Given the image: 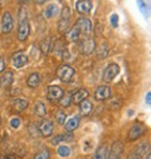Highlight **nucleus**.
I'll list each match as a JSON object with an SVG mask.
<instances>
[{"label": "nucleus", "mask_w": 151, "mask_h": 159, "mask_svg": "<svg viewBox=\"0 0 151 159\" xmlns=\"http://www.w3.org/2000/svg\"><path fill=\"white\" fill-rule=\"evenodd\" d=\"M30 33V25L28 20V11L24 7H20L18 11V39L20 42H25Z\"/></svg>", "instance_id": "1"}, {"label": "nucleus", "mask_w": 151, "mask_h": 159, "mask_svg": "<svg viewBox=\"0 0 151 159\" xmlns=\"http://www.w3.org/2000/svg\"><path fill=\"white\" fill-rule=\"evenodd\" d=\"M73 75H74V69L72 66L67 65V64H63V65H61L57 69L58 79H59V80H62V82H64V83L71 82V79L73 78Z\"/></svg>", "instance_id": "2"}, {"label": "nucleus", "mask_w": 151, "mask_h": 159, "mask_svg": "<svg viewBox=\"0 0 151 159\" xmlns=\"http://www.w3.org/2000/svg\"><path fill=\"white\" fill-rule=\"evenodd\" d=\"M0 28H2V33L3 34H9L12 33L13 28H14V23H13V16L9 11H5L2 16V21H0Z\"/></svg>", "instance_id": "3"}, {"label": "nucleus", "mask_w": 151, "mask_h": 159, "mask_svg": "<svg viewBox=\"0 0 151 159\" xmlns=\"http://www.w3.org/2000/svg\"><path fill=\"white\" fill-rule=\"evenodd\" d=\"M124 153V144L120 140L113 142L111 145V149H108L107 159H121Z\"/></svg>", "instance_id": "4"}, {"label": "nucleus", "mask_w": 151, "mask_h": 159, "mask_svg": "<svg viewBox=\"0 0 151 159\" xmlns=\"http://www.w3.org/2000/svg\"><path fill=\"white\" fill-rule=\"evenodd\" d=\"M69 21H71V9L68 7H64L62 9V14H61V20L58 23V29L62 33H66L68 26H69Z\"/></svg>", "instance_id": "5"}, {"label": "nucleus", "mask_w": 151, "mask_h": 159, "mask_svg": "<svg viewBox=\"0 0 151 159\" xmlns=\"http://www.w3.org/2000/svg\"><path fill=\"white\" fill-rule=\"evenodd\" d=\"M96 49V43L92 38H85L80 43V52L83 55H90L93 53V50Z\"/></svg>", "instance_id": "6"}, {"label": "nucleus", "mask_w": 151, "mask_h": 159, "mask_svg": "<svg viewBox=\"0 0 151 159\" xmlns=\"http://www.w3.org/2000/svg\"><path fill=\"white\" fill-rule=\"evenodd\" d=\"M145 133H146V127L142 123H136L131 127L127 138H129V140H136L140 137H142Z\"/></svg>", "instance_id": "7"}, {"label": "nucleus", "mask_w": 151, "mask_h": 159, "mask_svg": "<svg viewBox=\"0 0 151 159\" xmlns=\"http://www.w3.org/2000/svg\"><path fill=\"white\" fill-rule=\"evenodd\" d=\"M119 73H120V66H119L117 64H115V63L110 64V65L106 68L105 73H103V80H105V82H111V80H113V79H115V78L119 75Z\"/></svg>", "instance_id": "8"}, {"label": "nucleus", "mask_w": 151, "mask_h": 159, "mask_svg": "<svg viewBox=\"0 0 151 159\" xmlns=\"http://www.w3.org/2000/svg\"><path fill=\"white\" fill-rule=\"evenodd\" d=\"M63 95H64V90L61 87H58V85H51V87H48L47 97H48L49 100H61Z\"/></svg>", "instance_id": "9"}, {"label": "nucleus", "mask_w": 151, "mask_h": 159, "mask_svg": "<svg viewBox=\"0 0 151 159\" xmlns=\"http://www.w3.org/2000/svg\"><path fill=\"white\" fill-rule=\"evenodd\" d=\"M74 25L81 30V34H90L92 30V23L87 18H80Z\"/></svg>", "instance_id": "10"}, {"label": "nucleus", "mask_w": 151, "mask_h": 159, "mask_svg": "<svg viewBox=\"0 0 151 159\" xmlns=\"http://www.w3.org/2000/svg\"><path fill=\"white\" fill-rule=\"evenodd\" d=\"M12 61H13V65L19 69V68H23L28 63V57L24 52H18L12 57Z\"/></svg>", "instance_id": "11"}, {"label": "nucleus", "mask_w": 151, "mask_h": 159, "mask_svg": "<svg viewBox=\"0 0 151 159\" xmlns=\"http://www.w3.org/2000/svg\"><path fill=\"white\" fill-rule=\"evenodd\" d=\"M110 97H111V89H110V87H107V85H100V87L96 89V92H95V99H97V100H100V102L106 100V99H108Z\"/></svg>", "instance_id": "12"}, {"label": "nucleus", "mask_w": 151, "mask_h": 159, "mask_svg": "<svg viewBox=\"0 0 151 159\" xmlns=\"http://www.w3.org/2000/svg\"><path fill=\"white\" fill-rule=\"evenodd\" d=\"M76 10L80 14H88L92 10V2L91 0H78L76 3Z\"/></svg>", "instance_id": "13"}, {"label": "nucleus", "mask_w": 151, "mask_h": 159, "mask_svg": "<svg viewBox=\"0 0 151 159\" xmlns=\"http://www.w3.org/2000/svg\"><path fill=\"white\" fill-rule=\"evenodd\" d=\"M88 95H90V92L87 89H80L71 95V100L74 104H80L85 99H88Z\"/></svg>", "instance_id": "14"}, {"label": "nucleus", "mask_w": 151, "mask_h": 159, "mask_svg": "<svg viewBox=\"0 0 151 159\" xmlns=\"http://www.w3.org/2000/svg\"><path fill=\"white\" fill-rule=\"evenodd\" d=\"M53 123L48 119H44V120L39 125V132L43 137H51L53 134Z\"/></svg>", "instance_id": "15"}, {"label": "nucleus", "mask_w": 151, "mask_h": 159, "mask_svg": "<svg viewBox=\"0 0 151 159\" xmlns=\"http://www.w3.org/2000/svg\"><path fill=\"white\" fill-rule=\"evenodd\" d=\"M13 80H14V74L12 71H5L0 76V87L3 89H7L13 84Z\"/></svg>", "instance_id": "16"}, {"label": "nucleus", "mask_w": 151, "mask_h": 159, "mask_svg": "<svg viewBox=\"0 0 151 159\" xmlns=\"http://www.w3.org/2000/svg\"><path fill=\"white\" fill-rule=\"evenodd\" d=\"M64 125H66V132L73 133L76 129L78 128V125H80V116L78 115L72 116L71 119H68V120L64 123Z\"/></svg>", "instance_id": "17"}, {"label": "nucleus", "mask_w": 151, "mask_h": 159, "mask_svg": "<svg viewBox=\"0 0 151 159\" xmlns=\"http://www.w3.org/2000/svg\"><path fill=\"white\" fill-rule=\"evenodd\" d=\"M59 13V9H58V5L57 4H49L47 5V8L44 9L43 11V16L46 19H52V18H56Z\"/></svg>", "instance_id": "18"}, {"label": "nucleus", "mask_w": 151, "mask_h": 159, "mask_svg": "<svg viewBox=\"0 0 151 159\" xmlns=\"http://www.w3.org/2000/svg\"><path fill=\"white\" fill-rule=\"evenodd\" d=\"M28 105H29V102L27 99H24V98H17L13 102V109L15 111H18V113L24 111L28 108Z\"/></svg>", "instance_id": "19"}, {"label": "nucleus", "mask_w": 151, "mask_h": 159, "mask_svg": "<svg viewBox=\"0 0 151 159\" xmlns=\"http://www.w3.org/2000/svg\"><path fill=\"white\" fill-rule=\"evenodd\" d=\"M66 38H67V40H68V42H72V43H73V42H78V40H80V38H81V30L74 25L71 30L67 31Z\"/></svg>", "instance_id": "20"}, {"label": "nucleus", "mask_w": 151, "mask_h": 159, "mask_svg": "<svg viewBox=\"0 0 151 159\" xmlns=\"http://www.w3.org/2000/svg\"><path fill=\"white\" fill-rule=\"evenodd\" d=\"M41 84V75L38 74V73H32L29 76H28V79H27V85L29 87V88H37L38 85Z\"/></svg>", "instance_id": "21"}, {"label": "nucleus", "mask_w": 151, "mask_h": 159, "mask_svg": "<svg viewBox=\"0 0 151 159\" xmlns=\"http://www.w3.org/2000/svg\"><path fill=\"white\" fill-rule=\"evenodd\" d=\"M107 155H108V147L106 144H101L96 153L93 154L92 159H107Z\"/></svg>", "instance_id": "22"}, {"label": "nucleus", "mask_w": 151, "mask_h": 159, "mask_svg": "<svg viewBox=\"0 0 151 159\" xmlns=\"http://www.w3.org/2000/svg\"><path fill=\"white\" fill-rule=\"evenodd\" d=\"M92 109H93V105L88 99H85L83 102L80 103V111L82 115H88L92 111Z\"/></svg>", "instance_id": "23"}, {"label": "nucleus", "mask_w": 151, "mask_h": 159, "mask_svg": "<svg viewBox=\"0 0 151 159\" xmlns=\"http://www.w3.org/2000/svg\"><path fill=\"white\" fill-rule=\"evenodd\" d=\"M72 139H73V134L66 132L64 134H59V135L54 137V138L52 139V144H53V145H57L59 142H69V140H72Z\"/></svg>", "instance_id": "24"}, {"label": "nucleus", "mask_w": 151, "mask_h": 159, "mask_svg": "<svg viewBox=\"0 0 151 159\" xmlns=\"http://www.w3.org/2000/svg\"><path fill=\"white\" fill-rule=\"evenodd\" d=\"M149 148H150V145H149V143L147 142H144V143H141L137 148H135V153L137 154V157L141 159V158H144L145 155H146V153H150L149 152Z\"/></svg>", "instance_id": "25"}, {"label": "nucleus", "mask_w": 151, "mask_h": 159, "mask_svg": "<svg viewBox=\"0 0 151 159\" xmlns=\"http://www.w3.org/2000/svg\"><path fill=\"white\" fill-rule=\"evenodd\" d=\"M34 113L38 115V116H44L47 114V108L46 105L42 103V102H37L34 104Z\"/></svg>", "instance_id": "26"}, {"label": "nucleus", "mask_w": 151, "mask_h": 159, "mask_svg": "<svg viewBox=\"0 0 151 159\" xmlns=\"http://www.w3.org/2000/svg\"><path fill=\"white\" fill-rule=\"evenodd\" d=\"M137 5H139V9H140V11L142 13V15L147 19L149 18V7L146 5V3H144L142 0H137Z\"/></svg>", "instance_id": "27"}, {"label": "nucleus", "mask_w": 151, "mask_h": 159, "mask_svg": "<svg viewBox=\"0 0 151 159\" xmlns=\"http://www.w3.org/2000/svg\"><path fill=\"white\" fill-rule=\"evenodd\" d=\"M57 152H58V154H59L61 157L66 158V157H68V155L71 154V148H69L68 145H59L58 149H57Z\"/></svg>", "instance_id": "28"}, {"label": "nucleus", "mask_w": 151, "mask_h": 159, "mask_svg": "<svg viewBox=\"0 0 151 159\" xmlns=\"http://www.w3.org/2000/svg\"><path fill=\"white\" fill-rule=\"evenodd\" d=\"M33 159H51V153L48 149H43L39 153H37Z\"/></svg>", "instance_id": "29"}, {"label": "nucleus", "mask_w": 151, "mask_h": 159, "mask_svg": "<svg viewBox=\"0 0 151 159\" xmlns=\"http://www.w3.org/2000/svg\"><path fill=\"white\" fill-rule=\"evenodd\" d=\"M56 119H57V123H58V124L63 125V124L66 123V119H67V115H66V113H64V111L59 110V111H57V114H56Z\"/></svg>", "instance_id": "30"}, {"label": "nucleus", "mask_w": 151, "mask_h": 159, "mask_svg": "<svg viewBox=\"0 0 151 159\" xmlns=\"http://www.w3.org/2000/svg\"><path fill=\"white\" fill-rule=\"evenodd\" d=\"M10 127H12L13 129H18V128L20 127V118H18V116L12 118V119H10Z\"/></svg>", "instance_id": "31"}, {"label": "nucleus", "mask_w": 151, "mask_h": 159, "mask_svg": "<svg viewBox=\"0 0 151 159\" xmlns=\"http://www.w3.org/2000/svg\"><path fill=\"white\" fill-rule=\"evenodd\" d=\"M72 103V100H71V95H63L62 97V99H61V105L62 107H68L69 104Z\"/></svg>", "instance_id": "32"}, {"label": "nucleus", "mask_w": 151, "mask_h": 159, "mask_svg": "<svg viewBox=\"0 0 151 159\" xmlns=\"http://www.w3.org/2000/svg\"><path fill=\"white\" fill-rule=\"evenodd\" d=\"M111 25L113 28H117L119 26V15L117 14H112L111 15Z\"/></svg>", "instance_id": "33"}, {"label": "nucleus", "mask_w": 151, "mask_h": 159, "mask_svg": "<svg viewBox=\"0 0 151 159\" xmlns=\"http://www.w3.org/2000/svg\"><path fill=\"white\" fill-rule=\"evenodd\" d=\"M97 54H98V57H100V58H105V57L107 55V48L105 49V44H102V45H101V48L97 50Z\"/></svg>", "instance_id": "34"}, {"label": "nucleus", "mask_w": 151, "mask_h": 159, "mask_svg": "<svg viewBox=\"0 0 151 159\" xmlns=\"http://www.w3.org/2000/svg\"><path fill=\"white\" fill-rule=\"evenodd\" d=\"M145 102H146V104H147V105H150V104H151V92H149V93L146 94Z\"/></svg>", "instance_id": "35"}, {"label": "nucleus", "mask_w": 151, "mask_h": 159, "mask_svg": "<svg viewBox=\"0 0 151 159\" xmlns=\"http://www.w3.org/2000/svg\"><path fill=\"white\" fill-rule=\"evenodd\" d=\"M4 69H5V61L3 59H0V73H2Z\"/></svg>", "instance_id": "36"}, {"label": "nucleus", "mask_w": 151, "mask_h": 159, "mask_svg": "<svg viewBox=\"0 0 151 159\" xmlns=\"http://www.w3.org/2000/svg\"><path fill=\"white\" fill-rule=\"evenodd\" d=\"M3 159H17V155H14V154H7V155H4Z\"/></svg>", "instance_id": "37"}, {"label": "nucleus", "mask_w": 151, "mask_h": 159, "mask_svg": "<svg viewBox=\"0 0 151 159\" xmlns=\"http://www.w3.org/2000/svg\"><path fill=\"white\" fill-rule=\"evenodd\" d=\"M127 159H140V158L137 157V154H136L135 152H132V153L129 155V158H127Z\"/></svg>", "instance_id": "38"}, {"label": "nucleus", "mask_w": 151, "mask_h": 159, "mask_svg": "<svg viewBox=\"0 0 151 159\" xmlns=\"http://www.w3.org/2000/svg\"><path fill=\"white\" fill-rule=\"evenodd\" d=\"M34 2H35V3H38V4H41V3H43V2H44V0H34Z\"/></svg>", "instance_id": "39"}, {"label": "nucleus", "mask_w": 151, "mask_h": 159, "mask_svg": "<svg viewBox=\"0 0 151 159\" xmlns=\"http://www.w3.org/2000/svg\"><path fill=\"white\" fill-rule=\"evenodd\" d=\"M134 114V110H129V115H132Z\"/></svg>", "instance_id": "40"}, {"label": "nucleus", "mask_w": 151, "mask_h": 159, "mask_svg": "<svg viewBox=\"0 0 151 159\" xmlns=\"http://www.w3.org/2000/svg\"><path fill=\"white\" fill-rule=\"evenodd\" d=\"M3 3H4V0H0V7L3 5Z\"/></svg>", "instance_id": "41"}, {"label": "nucleus", "mask_w": 151, "mask_h": 159, "mask_svg": "<svg viewBox=\"0 0 151 159\" xmlns=\"http://www.w3.org/2000/svg\"><path fill=\"white\" fill-rule=\"evenodd\" d=\"M150 158H151V155H150V153H147V158L146 159H150Z\"/></svg>", "instance_id": "42"}, {"label": "nucleus", "mask_w": 151, "mask_h": 159, "mask_svg": "<svg viewBox=\"0 0 151 159\" xmlns=\"http://www.w3.org/2000/svg\"><path fill=\"white\" fill-rule=\"evenodd\" d=\"M22 2H28V0H22Z\"/></svg>", "instance_id": "43"}]
</instances>
